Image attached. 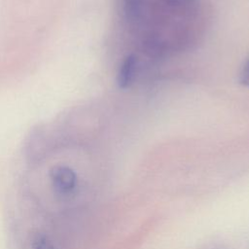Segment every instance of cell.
Masks as SVG:
<instances>
[{
    "label": "cell",
    "instance_id": "obj_1",
    "mask_svg": "<svg viewBox=\"0 0 249 249\" xmlns=\"http://www.w3.org/2000/svg\"><path fill=\"white\" fill-rule=\"evenodd\" d=\"M51 179L54 189L60 194L70 193L77 183L75 172L70 167L64 165L53 167L51 171Z\"/></svg>",
    "mask_w": 249,
    "mask_h": 249
},
{
    "label": "cell",
    "instance_id": "obj_2",
    "mask_svg": "<svg viewBox=\"0 0 249 249\" xmlns=\"http://www.w3.org/2000/svg\"><path fill=\"white\" fill-rule=\"evenodd\" d=\"M136 66H137V59L135 55L129 54L124 59L119 69V73L117 77L118 85L121 89H126L131 85L135 76Z\"/></svg>",
    "mask_w": 249,
    "mask_h": 249
},
{
    "label": "cell",
    "instance_id": "obj_3",
    "mask_svg": "<svg viewBox=\"0 0 249 249\" xmlns=\"http://www.w3.org/2000/svg\"><path fill=\"white\" fill-rule=\"evenodd\" d=\"M124 10L127 18L136 19L142 14L145 0H123Z\"/></svg>",
    "mask_w": 249,
    "mask_h": 249
},
{
    "label": "cell",
    "instance_id": "obj_4",
    "mask_svg": "<svg viewBox=\"0 0 249 249\" xmlns=\"http://www.w3.org/2000/svg\"><path fill=\"white\" fill-rule=\"evenodd\" d=\"M33 249H56L53 242L44 234H37L32 242Z\"/></svg>",
    "mask_w": 249,
    "mask_h": 249
},
{
    "label": "cell",
    "instance_id": "obj_5",
    "mask_svg": "<svg viewBox=\"0 0 249 249\" xmlns=\"http://www.w3.org/2000/svg\"><path fill=\"white\" fill-rule=\"evenodd\" d=\"M239 82L249 88V57L247 58V60L245 61L241 71H240V75H239Z\"/></svg>",
    "mask_w": 249,
    "mask_h": 249
},
{
    "label": "cell",
    "instance_id": "obj_6",
    "mask_svg": "<svg viewBox=\"0 0 249 249\" xmlns=\"http://www.w3.org/2000/svg\"><path fill=\"white\" fill-rule=\"evenodd\" d=\"M182 0H164L165 3L167 4H170V5H175V4H178L180 3Z\"/></svg>",
    "mask_w": 249,
    "mask_h": 249
}]
</instances>
